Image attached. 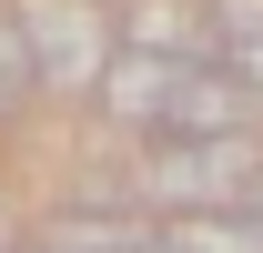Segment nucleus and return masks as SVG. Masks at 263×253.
Here are the masks:
<instances>
[{
    "instance_id": "nucleus-1",
    "label": "nucleus",
    "mask_w": 263,
    "mask_h": 253,
    "mask_svg": "<svg viewBox=\"0 0 263 253\" xmlns=\"http://www.w3.org/2000/svg\"><path fill=\"white\" fill-rule=\"evenodd\" d=\"M253 172H263L253 142H152L142 192H152V203H172V213H243Z\"/></svg>"
},
{
    "instance_id": "nucleus-4",
    "label": "nucleus",
    "mask_w": 263,
    "mask_h": 253,
    "mask_svg": "<svg viewBox=\"0 0 263 253\" xmlns=\"http://www.w3.org/2000/svg\"><path fill=\"white\" fill-rule=\"evenodd\" d=\"M172 253H263V233L243 213H182L172 223Z\"/></svg>"
},
{
    "instance_id": "nucleus-7",
    "label": "nucleus",
    "mask_w": 263,
    "mask_h": 253,
    "mask_svg": "<svg viewBox=\"0 0 263 253\" xmlns=\"http://www.w3.org/2000/svg\"><path fill=\"white\" fill-rule=\"evenodd\" d=\"M0 253H10V233H0Z\"/></svg>"
},
{
    "instance_id": "nucleus-3",
    "label": "nucleus",
    "mask_w": 263,
    "mask_h": 253,
    "mask_svg": "<svg viewBox=\"0 0 263 253\" xmlns=\"http://www.w3.org/2000/svg\"><path fill=\"white\" fill-rule=\"evenodd\" d=\"M172 71H193V61H152V51H122V61H111V81H101V101H111V112H122L142 142H152V132H162V92H172Z\"/></svg>"
},
{
    "instance_id": "nucleus-6",
    "label": "nucleus",
    "mask_w": 263,
    "mask_h": 253,
    "mask_svg": "<svg viewBox=\"0 0 263 253\" xmlns=\"http://www.w3.org/2000/svg\"><path fill=\"white\" fill-rule=\"evenodd\" d=\"M243 223H253V233H263V172H253V192H243Z\"/></svg>"
},
{
    "instance_id": "nucleus-5",
    "label": "nucleus",
    "mask_w": 263,
    "mask_h": 253,
    "mask_svg": "<svg viewBox=\"0 0 263 253\" xmlns=\"http://www.w3.org/2000/svg\"><path fill=\"white\" fill-rule=\"evenodd\" d=\"M41 92V61H31V31H21V10H0V112H21Z\"/></svg>"
},
{
    "instance_id": "nucleus-2",
    "label": "nucleus",
    "mask_w": 263,
    "mask_h": 253,
    "mask_svg": "<svg viewBox=\"0 0 263 253\" xmlns=\"http://www.w3.org/2000/svg\"><path fill=\"white\" fill-rule=\"evenodd\" d=\"M21 10V31H31V61H41V81H111V10L101 0H10Z\"/></svg>"
}]
</instances>
